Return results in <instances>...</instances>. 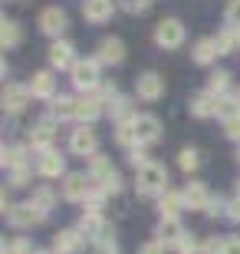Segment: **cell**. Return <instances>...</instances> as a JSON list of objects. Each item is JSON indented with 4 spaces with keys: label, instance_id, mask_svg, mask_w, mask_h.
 <instances>
[{
    "label": "cell",
    "instance_id": "obj_1",
    "mask_svg": "<svg viewBox=\"0 0 240 254\" xmlns=\"http://www.w3.org/2000/svg\"><path fill=\"white\" fill-rule=\"evenodd\" d=\"M135 191L142 198H155L168 191V169L161 162H148L139 169V179H135Z\"/></svg>",
    "mask_w": 240,
    "mask_h": 254
},
{
    "label": "cell",
    "instance_id": "obj_2",
    "mask_svg": "<svg viewBox=\"0 0 240 254\" xmlns=\"http://www.w3.org/2000/svg\"><path fill=\"white\" fill-rule=\"evenodd\" d=\"M89 162H93V172H89V175H93V185H96V189H102L105 195H119V191H122V179H119V172L112 169V165H109L105 159H102L99 152H96V155H93Z\"/></svg>",
    "mask_w": 240,
    "mask_h": 254
},
{
    "label": "cell",
    "instance_id": "obj_3",
    "mask_svg": "<svg viewBox=\"0 0 240 254\" xmlns=\"http://www.w3.org/2000/svg\"><path fill=\"white\" fill-rule=\"evenodd\" d=\"M185 23L178 17H165V20H158V27H155V43L161 50H178L181 43H185Z\"/></svg>",
    "mask_w": 240,
    "mask_h": 254
},
{
    "label": "cell",
    "instance_id": "obj_4",
    "mask_svg": "<svg viewBox=\"0 0 240 254\" xmlns=\"http://www.w3.org/2000/svg\"><path fill=\"white\" fill-rule=\"evenodd\" d=\"M69 73H73V86L83 89V93H93V89H99V83H102L99 60H76V66L69 69Z\"/></svg>",
    "mask_w": 240,
    "mask_h": 254
},
{
    "label": "cell",
    "instance_id": "obj_5",
    "mask_svg": "<svg viewBox=\"0 0 240 254\" xmlns=\"http://www.w3.org/2000/svg\"><path fill=\"white\" fill-rule=\"evenodd\" d=\"M69 149H73V155H79V159H93L96 152H99V135H96V129H89L86 123L79 126V129H73Z\"/></svg>",
    "mask_w": 240,
    "mask_h": 254
},
{
    "label": "cell",
    "instance_id": "obj_6",
    "mask_svg": "<svg viewBox=\"0 0 240 254\" xmlns=\"http://www.w3.org/2000/svg\"><path fill=\"white\" fill-rule=\"evenodd\" d=\"M132 126H135V139H139V145H151V142L161 139V119L151 113H142L132 119Z\"/></svg>",
    "mask_w": 240,
    "mask_h": 254
},
{
    "label": "cell",
    "instance_id": "obj_7",
    "mask_svg": "<svg viewBox=\"0 0 240 254\" xmlns=\"http://www.w3.org/2000/svg\"><path fill=\"white\" fill-rule=\"evenodd\" d=\"M79 231L86 235V241L112 245V231H109V225L102 221V215H83V218H79Z\"/></svg>",
    "mask_w": 240,
    "mask_h": 254
},
{
    "label": "cell",
    "instance_id": "obj_8",
    "mask_svg": "<svg viewBox=\"0 0 240 254\" xmlns=\"http://www.w3.org/2000/svg\"><path fill=\"white\" fill-rule=\"evenodd\" d=\"M89 191H93V175H79V172H73V175L63 179V198L66 201H86Z\"/></svg>",
    "mask_w": 240,
    "mask_h": 254
},
{
    "label": "cell",
    "instance_id": "obj_9",
    "mask_svg": "<svg viewBox=\"0 0 240 254\" xmlns=\"http://www.w3.org/2000/svg\"><path fill=\"white\" fill-rule=\"evenodd\" d=\"M43 211H40L33 201H23V205H10V211H7V221L13 228H30V225H37V221H43Z\"/></svg>",
    "mask_w": 240,
    "mask_h": 254
},
{
    "label": "cell",
    "instance_id": "obj_10",
    "mask_svg": "<svg viewBox=\"0 0 240 254\" xmlns=\"http://www.w3.org/2000/svg\"><path fill=\"white\" fill-rule=\"evenodd\" d=\"M30 86H20V83H7V89H3V113H10V116H17V113H23L27 109V103H30Z\"/></svg>",
    "mask_w": 240,
    "mask_h": 254
},
{
    "label": "cell",
    "instance_id": "obj_11",
    "mask_svg": "<svg viewBox=\"0 0 240 254\" xmlns=\"http://www.w3.org/2000/svg\"><path fill=\"white\" fill-rule=\"evenodd\" d=\"M135 93H139V99H145V103H155V99L165 96V79L158 73H142L139 79H135Z\"/></svg>",
    "mask_w": 240,
    "mask_h": 254
},
{
    "label": "cell",
    "instance_id": "obj_12",
    "mask_svg": "<svg viewBox=\"0 0 240 254\" xmlns=\"http://www.w3.org/2000/svg\"><path fill=\"white\" fill-rule=\"evenodd\" d=\"M37 172L43 179H59V175H66V159L56 149H43L37 159Z\"/></svg>",
    "mask_w": 240,
    "mask_h": 254
},
{
    "label": "cell",
    "instance_id": "obj_13",
    "mask_svg": "<svg viewBox=\"0 0 240 254\" xmlns=\"http://www.w3.org/2000/svg\"><path fill=\"white\" fill-rule=\"evenodd\" d=\"M66 27H69V20H66V13L59 7H47L40 13V30H43L47 37H63Z\"/></svg>",
    "mask_w": 240,
    "mask_h": 254
},
{
    "label": "cell",
    "instance_id": "obj_14",
    "mask_svg": "<svg viewBox=\"0 0 240 254\" xmlns=\"http://www.w3.org/2000/svg\"><path fill=\"white\" fill-rule=\"evenodd\" d=\"M83 241H86V235L79 228H66V231H59L53 238V251L56 254H79L83 251Z\"/></svg>",
    "mask_w": 240,
    "mask_h": 254
},
{
    "label": "cell",
    "instance_id": "obj_15",
    "mask_svg": "<svg viewBox=\"0 0 240 254\" xmlns=\"http://www.w3.org/2000/svg\"><path fill=\"white\" fill-rule=\"evenodd\" d=\"M49 66H53V69H73V66H76V50H73V43L56 40L53 47H49Z\"/></svg>",
    "mask_w": 240,
    "mask_h": 254
},
{
    "label": "cell",
    "instance_id": "obj_16",
    "mask_svg": "<svg viewBox=\"0 0 240 254\" xmlns=\"http://www.w3.org/2000/svg\"><path fill=\"white\" fill-rule=\"evenodd\" d=\"M99 63H105V66H119L122 60H125V43H122L119 37H105L99 43Z\"/></svg>",
    "mask_w": 240,
    "mask_h": 254
},
{
    "label": "cell",
    "instance_id": "obj_17",
    "mask_svg": "<svg viewBox=\"0 0 240 254\" xmlns=\"http://www.w3.org/2000/svg\"><path fill=\"white\" fill-rule=\"evenodd\" d=\"M30 93H33V99H56V76L53 73H33V79H30Z\"/></svg>",
    "mask_w": 240,
    "mask_h": 254
},
{
    "label": "cell",
    "instance_id": "obj_18",
    "mask_svg": "<svg viewBox=\"0 0 240 254\" xmlns=\"http://www.w3.org/2000/svg\"><path fill=\"white\" fill-rule=\"evenodd\" d=\"M102 116V99L93 93L86 96H76V119H83V123H93V119H99Z\"/></svg>",
    "mask_w": 240,
    "mask_h": 254
},
{
    "label": "cell",
    "instance_id": "obj_19",
    "mask_svg": "<svg viewBox=\"0 0 240 254\" xmlns=\"http://www.w3.org/2000/svg\"><path fill=\"white\" fill-rule=\"evenodd\" d=\"M181 195H185V205L197 208V211H207V205H211V191H207V185H201V182H188V189L181 191Z\"/></svg>",
    "mask_w": 240,
    "mask_h": 254
},
{
    "label": "cell",
    "instance_id": "obj_20",
    "mask_svg": "<svg viewBox=\"0 0 240 254\" xmlns=\"http://www.w3.org/2000/svg\"><path fill=\"white\" fill-rule=\"evenodd\" d=\"M83 17L89 23H105L112 20V0H83Z\"/></svg>",
    "mask_w": 240,
    "mask_h": 254
},
{
    "label": "cell",
    "instance_id": "obj_21",
    "mask_svg": "<svg viewBox=\"0 0 240 254\" xmlns=\"http://www.w3.org/2000/svg\"><path fill=\"white\" fill-rule=\"evenodd\" d=\"M30 142H33V149H53V142H56V129L49 119H43V123H37L33 129H30Z\"/></svg>",
    "mask_w": 240,
    "mask_h": 254
},
{
    "label": "cell",
    "instance_id": "obj_22",
    "mask_svg": "<svg viewBox=\"0 0 240 254\" xmlns=\"http://www.w3.org/2000/svg\"><path fill=\"white\" fill-rule=\"evenodd\" d=\"M155 235H158V241H165V245H178L181 235H185V225H181L178 218H161L158 228H155Z\"/></svg>",
    "mask_w": 240,
    "mask_h": 254
},
{
    "label": "cell",
    "instance_id": "obj_23",
    "mask_svg": "<svg viewBox=\"0 0 240 254\" xmlns=\"http://www.w3.org/2000/svg\"><path fill=\"white\" fill-rule=\"evenodd\" d=\"M191 116H197V119H211V116H217V96L214 93L191 96Z\"/></svg>",
    "mask_w": 240,
    "mask_h": 254
},
{
    "label": "cell",
    "instance_id": "obj_24",
    "mask_svg": "<svg viewBox=\"0 0 240 254\" xmlns=\"http://www.w3.org/2000/svg\"><path fill=\"white\" fill-rule=\"evenodd\" d=\"M217 53H221V47H217V40H214V37H204V40H197V43H194V50H191L194 63H201V66L214 63V60H217Z\"/></svg>",
    "mask_w": 240,
    "mask_h": 254
},
{
    "label": "cell",
    "instance_id": "obj_25",
    "mask_svg": "<svg viewBox=\"0 0 240 254\" xmlns=\"http://www.w3.org/2000/svg\"><path fill=\"white\" fill-rule=\"evenodd\" d=\"M158 208H161V218H178V211L185 208V195L165 191V195H158Z\"/></svg>",
    "mask_w": 240,
    "mask_h": 254
},
{
    "label": "cell",
    "instance_id": "obj_26",
    "mask_svg": "<svg viewBox=\"0 0 240 254\" xmlns=\"http://www.w3.org/2000/svg\"><path fill=\"white\" fill-rule=\"evenodd\" d=\"M49 113L53 119H76V96H56Z\"/></svg>",
    "mask_w": 240,
    "mask_h": 254
},
{
    "label": "cell",
    "instance_id": "obj_27",
    "mask_svg": "<svg viewBox=\"0 0 240 254\" xmlns=\"http://www.w3.org/2000/svg\"><path fill=\"white\" fill-rule=\"evenodd\" d=\"M23 40V30H20L17 20H3V27H0V43H3V50H13Z\"/></svg>",
    "mask_w": 240,
    "mask_h": 254
},
{
    "label": "cell",
    "instance_id": "obj_28",
    "mask_svg": "<svg viewBox=\"0 0 240 254\" xmlns=\"http://www.w3.org/2000/svg\"><path fill=\"white\" fill-rule=\"evenodd\" d=\"M3 169H17V165H27V149L23 145H3Z\"/></svg>",
    "mask_w": 240,
    "mask_h": 254
},
{
    "label": "cell",
    "instance_id": "obj_29",
    "mask_svg": "<svg viewBox=\"0 0 240 254\" xmlns=\"http://www.w3.org/2000/svg\"><path fill=\"white\" fill-rule=\"evenodd\" d=\"M217 47H221V53H234V50H240V33H237V27H227V30H221L217 33Z\"/></svg>",
    "mask_w": 240,
    "mask_h": 254
},
{
    "label": "cell",
    "instance_id": "obj_30",
    "mask_svg": "<svg viewBox=\"0 0 240 254\" xmlns=\"http://www.w3.org/2000/svg\"><path fill=\"white\" fill-rule=\"evenodd\" d=\"M33 205L43 211V215H49V208H53V201H56V195H53V189H47V185H40V189H33V198H30Z\"/></svg>",
    "mask_w": 240,
    "mask_h": 254
},
{
    "label": "cell",
    "instance_id": "obj_31",
    "mask_svg": "<svg viewBox=\"0 0 240 254\" xmlns=\"http://www.w3.org/2000/svg\"><path fill=\"white\" fill-rule=\"evenodd\" d=\"M227 86H231V73L217 69V73H211V79H207V93H214L217 99H221V96L227 93Z\"/></svg>",
    "mask_w": 240,
    "mask_h": 254
},
{
    "label": "cell",
    "instance_id": "obj_32",
    "mask_svg": "<svg viewBox=\"0 0 240 254\" xmlns=\"http://www.w3.org/2000/svg\"><path fill=\"white\" fill-rule=\"evenodd\" d=\"M178 165H181V172H197V165H201V155H197V149H181V155H178Z\"/></svg>",
    "mask_w": 240,
    "mask_h": 254
},
{
    "label": "cell",
    "instance_id": "obj_33",
    "mask_svg": "<svg viewBox=\"0 0 240 254\" xmlns=\"http://www.w3.org/2000/svg\"><path fill=\"white\" fill-rule=\"evenodd\" d=\"M148 152H145V145H135V149H129V165H135V169H142V165H148Z\"/></svg>",
    "mask_w": 240,
    "mask_h": 254
},
{
    "label": "cell",
    "instance_id": "obj_34",
    "mask_svg": "<svg viewBox=\"0 0 240 254\" xmlns=\"http://www.w3.org/2000/svg\"><path fill=\"white\" fill-rule=\"evenodd\" d=\"M119 7L125 10V13H145V10L151 7V0H119Z\"/></svg>",
    "mask_w": 240,
    "mask_h": 254
},
{
    "label": "cell",
    "instance_id": "obj_35",
    "mask_svg": "<svg viewBox=\"0 0 240 254\" xmlns=\"http://www.w3.org/2000/svg\"><path fill=\"white\" fill-rule=\"evenodd\" d=\"M3 254H37L33 251V245H30L27 238H17V241H13V245H3Z\"/></svg>",
    "mask_w": 240,
    "mask_h": 254
},
{
    "label": "cell",
    "instance_id": "obj_36",
    "mask_svg": "<svg viewBox=\"0 0 240 254\" xmlns=\"http://www.w3.org/2000/svg\"><path fill=\"white\" fill-rule=\"evenodd\" d=\"M175 251H178V254H197L201 248H197V241H194V238L185 231V235H181V241L175 245Z\"/></svg>",
    "mask_w": 240,
    "mask_h": 254
},
{
    "label": "cell",
    "instance_id": "obj_37",
    "mask_svg": "<svg viewBox=\"0 0 240 254\" xmlns=\"http://www.w3.org/2000/svg\"><path fill=\"white\" fill-rule=\"evenodd\" d=\"M27 182H30V165H17L13 175H10V185H13V189H23Z\"/></svg>",
    "mask_w": 240,
    "mask_h": 254
},
{
    "label": "cell",
    "instance_id": "obj_38",
    "mask_svg": "<svg viewBox=\"0 0 240 254\" xmlns=\"http://www.w3.org/2000/svg\"><path fill=\"white\" fill-rule=\"evenodd\" d=\"M224 20H227V27H240V0H231V3H227Z\"/></svg>",
    "mask_w": 240,
    "mask_h": 254
},
{
    "label": "cell",
    "instance_id": "obj_39",
    "mask_svg": "<svg viewBox=\"0 0 240 254\" xmlns=\"http://www.w3.org/2000/svg\"><path fill=\"white\" fill-rule=\"evenodd\" d=\"M201 254H224V241H221L217 235H214V238H207V241L201 245Z\"/></svg>",
    "mask_w": 240,
    "mask_h": 254
},
{
    "label": "cell",
    "instance_id": "obj_40",
    "mask_svg": "<svg viewBox=\"0 0 240 254\" xmlns=\"http://www.w3.org/2000/svg\"><path fill=\"white\" fill-rule=\"evenodd\" d=\"M224 132H227V139L240 142V116H234V119H227V123H224Z\"/></svg>",
    "mask_w": 240,
    "mask_h": 254
},
{
    "label": "cell",
    "instance_id": "obj_41",
    "mask_svg": "<svg viewBox=\"0 0 240 254\" xmlns=\"http://www.w3.org/2000/svg\"><path fill=\"white\" fill-rule=\"evenodd\" d=\"M165 241H158V238H155V241H145V245H142L139 248V254H165Z\"/></svg>",
    "mask_w": 240,
    "mask_h": 254
},
{
    "label": "cell",
    "instance_id": "obj_42",
    "mask_svg": "<svg viewBox=\"0 0 240 254\" xmlns=\"http://www.w3.org/2000/svg\"><path fill=\"white\" fill-rule=\"evenodd\" d=\"M207 215H211V218H221V215H227V205H224L221 198H211V205H207Z\"/></svg>",
    "mask_w": 240,
    "mask_h": 254
},
{
    "label": "cell",
    "instance_id": "obj_43",
    "mask_svg": "<svg viewBox=\"0 0 240 254\" xmlns=\"http://www.w3.org/2000/svg\"><path fill=\"white\" fill-rule=\"evenodd\" d=\"M224 254H240V235L224 238Z\"/></svg>",
    "mask_w": 240,
    "mask_h": 254
},
{
    "label": "cell",
    "instance_id": "obj_44",
    "mask_svg": "<svg viewBox=\"0 0 240 254\" xmlns=\"http://www.w3.org/2000/svg\"><path fill=\"white\" fill-rule=\"evenodd\" d=\"M227 218H231V221H240V198H234L231 205H227Z\"/></svg>",
    "mask_w": 240,
    "mask_h": 254
},
{
    "label": "cell",
    "instance_id": "obj_45",
    "mask_svg": "<svg viewBox=\"0 0 240 254\" xmlns=\"http://www.w3.org/2000/svg\"><path fill=\"white\" fill-rule=\"evenodd\" d=\"M99 254H119V248L115 245H99Z\"/></svg>",
    "mask_w": 240,
    "mask_h": 254
},
{
    "label": "cell",
    "instance_id": "obj_46",
    "mask_svg": "<svg viewBox=\"0 0 240 254\" xmlns=\"http://www.w3.org/2000/svg\"><path fill=\"white\" fill-rule=\"evenodd\" d=\"M234 99H237V106H240V89H237V93H234Z\"/></svg>",
    "mask_w": 240,
    "mask_h": 254
},
{
    "label": "cell",
    "instance_id": "obj_47",
    "mask_svg": "<svg viewBox=\"0 0 240 254\" xmlns=\"http://www.w3.org/2000/svg\"><path fill=\"white\" fill-rule=\"evenodd\" d=\"M237 162H240V149H237Z\"/></svg>",
    "mask_w": 240,
    "mask_h": 254
},
{
    "label": "cell",
    "instance_id": "obj_48",
    "mask_svg": "<svg viewBox=\"0 0 240 254\" xmlns=\"http://www.w3.org/2000/svg\"><path fill=\"white\" fill-rule=\"evenodd\" d=\"M37 254H49V251H37Z\"/></svg>",
    "mask_w": 240,
    "mask_h": 254
},
{
    "label": "cell",
    "instance_id": "obj_49",
    "mask_svg": "<svg viewBox=\"0 0 240 254\" xmlns=\"http://www.w3.org/2000/svg\"><path fill=\"white\" fill-rule=\"evenodd\" d=\"M237 189H240V182H237Z\"/></svg>",
    "mask_w": 240,
    "mask_h": 254
},
{
    "label": "cell",
    "instance_id": "obj_50",
    "mask_svg": "<svg viewBox=\"0 0 240 254\" xmlns=\"http://www.w3.org/2000/svg\"><path fill=\"white\" fill-rule=\"evenodd\" d=\"M237 33H240V27H237Z\"/></svg>",
    "mask_w": 240,
    "mask_h": 254
}]
</instances>
